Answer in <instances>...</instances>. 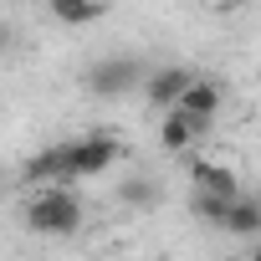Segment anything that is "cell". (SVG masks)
Returning a JSON list of instances; mask_svg holds the SVG:
<instances>
[{"label": "cell", "instance_id": "6da1fadb", "mask_svg": "<svg viewBox=\"0 0 261 261\" xmlns=\"http://www.w3.org/2000/svg\"><path fill=\"white\" fill-rule=\"evenodd\" d=\"M21 220L36 236H77L82 230V200L72 195V185H41V190H31Z\"/></svg>", "mask_w": 261, "mask_h": 261}, {"label": "cell", "instance_id": "7a4b0ae2", "mask_svg": "<svg viewBox=\"0 0 261 261\" xmlns=\"http://www.w3.org/2000/svg\"><path fill=\"white\" fill-rule=\"evenodd\" d=\"M139 82H144V67H139L134 57H97V62L82 72V87H87L92 97H102V102L134 92Z\"/></svg>", "mask_w": 261, "mask_h": 261}, {"label": "cell", "instance_id": "3957f363", "mask_svg": "<svg viewBox=\"0 0 261 261\" xmlns=\"http://www.w3.org/2000/svg\"><path fill=\"white\" fill-rule=\"evenodd\" d=\"M21 185H26V190H41V185H77L72 144H46V149H36V154L21 164Z\"/></svg>", "mask_w": 261, "mask_h": 261}, {"label": "cell", "instance_id": "277c9868", "mask_svg": "<svg viewBox=\"0 0 261 261\" xmlns=\"http://www.w3.org/2000/svg\"><path fill=\"white\" fill-rule=\"evenodd\" d=\"M220 102H225V92H220V82H210V77H190V87L179 92V113L190 118V128L205 139L210 128H215V113H220Z\"/></svg>", "mask_w": 261, "mask_h": 261}, {"label": "cell", "instance_id": "5b68a950", "mask_svg": "<svg viewBox=\"0 0 261 261\" xmlns=\"http://www.w3.org/2000/svg\"><path fill=\"white\" fill-rule=\"evenodd\" d=\"M118 159H123V144H118L113 134L72 139V169H77V179H97V174H108Z\"/></svg>", "mask_w": 261, "mask_h": 261}, {"label": "cell", "instance_id": "8992f818", "mask_svg": "<svg viewBox=\"0 0 261 261\" xmlns=\"http://www.w3.org/2000/svg\"><path fill=\"white\" fill-rule=\"evenodd\" d=\"M190 77H195L190 67H174V62H169V67L144 72V82H139V87H144V97H149V108H154V113H169V108L179 102V92L190 87Z\"/></svg>", "mask_w": 261, "mask_h": 261}, {"label": "cell", "instance_id": "52a82bcc", "mask_svg": "<svg viewBox=\"0 0 261 261\" xmlns=\"http://www.w3.org/2000/svg\"><path fill=\"white\" fill-rule=\"evenodd\" d=\"M190 185L195 190H210V195H241V179H236V169H225V164H215V159H190Z\"/></svg>", "mask_w": 261, "mask_h": 261}, {"label": "cell", "instance_id": "ba28073f", "mask_svg": "<svg viewBox=\"0 0 261 261\" xmlns=\"http://www.w3.org/2000/svg\"><path fill=\"white\" fill-rule=\"evenodd\" d=\"M220 230H225V236H241V241L261 236V200H251V195H236V200L225 205V220H220Z\"/></svg>", "mask_w": 261, "mask_h": 261}, {"label": "cell", "instance_id": "9c48e42d", "mask_svg": "<svg viewBox=\"0 0 261 261\" xmlns=\"http://www.w3.org/2000/svg\"><path fill=\"white\" fill-rule=\"evenodd\" d=\"M195 144H200V134L190 128V118H185L179 108H169V113L159 118V149H164V154H190Z\"/></svg>", "mask_w": 261, "mask_h": 261}, {"label": "cell", "instance_id": "30bf717a", "mask_svg": "<svg viewBox=\"0 0 261 261\" xmlns=\"http://www.w3.org/2000/svg\"><path fill=\"white\" fill-rule=\"evenodd\" d=\"M46 11L62 26H92L108 16V0H46Z\"/></svg>", "mask_w": 261, "mask_h": 261}, {"label": "cell", "instance_id": "8fae6325", "mask_svg": "<svg viewBox=\"0 0 261 261\" xmlns=\"http://www.w3.org/2000/svg\"><path fill=\"white\" fill-rule=\"evenodd\" d=\"M230 200H236V195H210V190H195V195H190V215L220 230V220H225V205H230Z\"/></svg>", "mask_w": 261, "mask_h": 261}, {"label": "cell", "instance_id": "7c38bea8", "mask_svg": "<svg viewBox=\"0 0 261 261\" xmlns=\"http://www.w3.org/2000/svg\"><path fill=\"white\" fill-rule=\"evenodd\" d=\"M118 200L134 205V210H154V205H159V185L144 179V174H139V179H123V185H118Z\"/></svg>", "mask_w": 261, "mask_h": 261}, {"label": "cell", "instance_id": "4fadbf2b", "mask_svg": "<svg viewBox=\"0 0 261 261\" xmlns=\"http://www.w3.org/2000/svg\"><path fill=\"white\" fill-rule=\"evenodd\" d=\"M6 46H11V26H6V21H0V51H6Z\"/></svg>", "mask_w": 261, "mask_h": 261}, {"label": "cell", "instance_id": "5bb4252c", "mask_svg": "<svg viewBox=\"0 0 261 261\" xmlns=\"http://www.w3.org/2000/svg\"><path fill=\"white\" fill-rule=\"evenodd\" d=\"M215 6H236V0H215Z\"/></svg>", "mask_w": 261, "mask_h": 261}, {"label": "cell", "instance_id": "9a60e30c", "mask_svg": "<svg viewBox=\"0 0 261 261\" xmlns=\"http://www.w3.org/2000/svg\"><path fill=\"white\" fill-rule=\"evenodd\" d=\"M251 261H261V246H256V256H251Z\"/></svg>", "mask_w": 261, "mask_h": 261}, {"label": "cell", "instance_id": "2e32d148", "mask_svg": "<svg viewBox=\"0 0 261 261\" xmlns=\"http://www.w3.org/2000/svg\"><path fill=\"white\" fill-rule=\"evenodd\" d=\"M0 195H6V179H0Z\"/></svg>", "mask_w": 261, "mask_h": 261}, {"label": "cell", "instance_id": "e0dca14e", "mask_svg": "<svg viewBox=\"0 0 261 261\" xmlns=\"http://www.w3.org/2000/svg\"><path fill=\"white\" fill-rule=\"evenodd\" d=\"M256 82H261V67H256Z\"/></svg>", "mask_w": 261, "mask_h": 261}, {"label": "cell", "instance_id": "ac0fdd59", "mask_svg": "<svg viewBox=\"0 0 261 261\" xmlns=\"http://www.w3.org/2000/svg\"><path fill=\"white\" fill-rule=\"evenodd\" d=\"M236 6H241V0H236Z\"/></svg>", "mask_w": 261, "mask_h": 261}]
</instances>
